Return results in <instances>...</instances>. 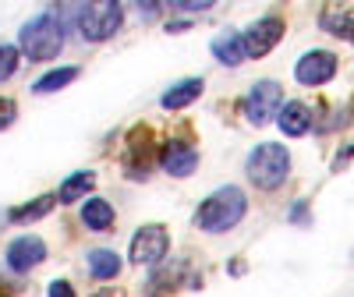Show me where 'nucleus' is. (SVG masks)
<instances>
[{"label":"nucleus","instance_id":"nucleus-2","mask_svg":"<svg viewBox=\"0 0 354 297\" xmlns=\"http://www.w3.org/2000/svg\"><path fill=\"white\" fill-rule=\"evenodd\" d=\"M245 209H248V202H245L241 188H220V191H213L209 198L198 205L195 223L205 233H223V230L238 227L245 220Z\"/></svg>","mask_w":354,"mask_h":297},{"label":"nucleus","instance_id":"nucleus-21","mask_svg":"<svg viewBox=\"0 0 354 297\" xmlns=\"http://www.w3.org/2000/svg\"><path fill=\"white\" fill-rule=\"evenodd\" d=\"M15 117H18L15 103H11V99H0V131L11 128V124H15Z\"/></svg>","mask_w":354,"mask_h":297},{"label":"nucleus","instance_id":"nucleus-4","mask_svg":"<svg viewBox=\"0 0 354 297\" xmlns=\"http://www.w3.org/2000/svg\"><path fill=\"white\" fill-rule=\"evenodd\" d=\"M121 18H124V11H121V4H113V0H100V4H82V8L75 11V25H78L82 39H88V43H103V39H110L117 28H121Z\"/></svg>","mask_w":354,"mask_h":297},{"label":"nucleus","instance_id":"nucleus-22","mask_svg":"<svg viewBox=\"0 0 354 297\" xmlns=\"http://www.w3.org/2000/svg\"><path fill=\"white\" fill-rule=\"evenodd\" d=\"M177 8H185V11H209L213 0H177Z\"/></svg>","mask_w":354,"mask_h":297},{"label":"nucleus","instance_id":"nucleus-20","mask_svg":"<svg viewBox=\"0 0 354 297\" xmlns=\"http://www.w3.org/2000/svg\"><path fill=\"white\" fill-rule=\"evenodd\" d=\"M15 71H18V50L0 43V82H8Z\"/></svg>","mask_w":354,"mask_h":297},{"label":"nucleus","instance_id":"nucleus-14","mask_svg":"<svg viewBox=\"0 0 354 297\" xmlns=\"http://www.w3.org/2000/svg\"><path fill=\"white\" fill-rule=\"evenodd\" d=\"M213 53H216V61H220V64H230V68L245 64V57H248V50H245V36H238V32H223V36H216V39H213Z\"/></svg>","mask_w":354,"mask_h":297},{"label":"nucleus","instance_id":"nucleus-15","mask_svg":"<svg viewBox=\"0 0 354 297\" xmlns=\"http://www.w3.org/2000/svg\"><path fill=\"white\" fill-rule=\"evenodd\" d=\"M82 223H85L88 230H96V233L110 230V227H113V205H110L106 198H88V202L82 205Z\"/></svg>","mask_w":354,"mask_h":297},{"label":"nucleus","instance_id":"nucleus-3","mask_svg":"<svg viewBox=\"0 0 354 297\" xmlns=\"http://www.w3.org/2000/svg\"><path fill=\"white\" fill-rule=\"evenodd\" d=\"M245 170H248V181L255 188L277 191L287 181V173H290V153L283 145H277V142H262V145H255L248 153Z\"/></svg>","mask_w":354,"mask_h":297},{"label":"nucleus","instance_id":"nucleus-18","mask_svg":"<svg viewBox=\"0 0 354 297\" xmlns=\"http://www.w3.org/2000/svg\"><path fill=\"white\" fill-rule=\"evenodd\" d=\"M75 78H78V68H57V71L43 75V78L32 85V93H39V96L57 93V88H64V85H68V82H75Z\"/></svg>","mask_w":354,"mask_h":297},{"label":"nucleus","instance_id":"nucleus-10","mask_svg":"<svg viewBox=\"0 0 354 297\" xmlns=\"http://www.w3.org/2000/svg\"><path fill=\"white\" fill-rule=\"evenodd\" d=\"M160 163L170 177H192L195 166H198V153L188 142H167L163 153H160Z\"/></svg>","mask_w":354,"mask_h":297},{"label":"nucleus","instance_id":"nucleus-16","mask_svg":"<svg viewBox=\"0 0 354 297\" xmlns=\"http://www.w3.org/2000/svg\"><path fill=\"white\" fill-rule=\"evenodd\" d=\"M88 273H93L96 280H113L117 273H121V255L110 251V248H96L93 255H88Z\"/></svg>","mask_w":354,"mask_h":297},{"label":"nucleus","instance_id":"nucleus-8","mask_svg":"<svg viewBox=\"0 0 354 297\" xmlns=\"http://www.w3.org/2000/svg\"><path fill=\"white\" fill-rule=\"evenodd\" d=\"M333 75H337V57L330 50H312L298 61V68H294V78L301 85H326Z\"/></svg>","mask_w":354,"mask_h":297},{"label":"nucleus","instance_id":"nucleus-23","mask_svg":"<svg viewBox=\"0 0 354 297\" xmlns=\"http://www.w3.org/2000/svg\"><path fill=\"white\" fill-rule=\"evenodd\" d=\"M50 297H75V290H71V283H64V280H53V283H50Z\"/></svg>","mask_w":354,"mask_h":297},{"label":"nucleus","instance_id":"nucleus-12","mask_svg":"<svg viewBox=\"0 0 354 297\" xmlns=\"http://www.w3.org/2000/svg\"><path fill=\"white\" fill-rule=\"evenodd\" d=\"M198 96H202V78H181L177 85L167 88L160 103H163L167 110H185V106H192Z\"/></svg>","mask_w":354,"mask_h":297},{"label":"nucleus","instance_id":"nucleus-9","mask_svg":"<svg viewBox=\"0 0 354 297\" xmlns=\"http://www.w3.org/2000/svg\"><path fill=\"white\" fill-rule=\"evenodd\" d=\"M46 258V245L39 241L36 233H25V237H15V241L8 245V265L15 273H28L36 269V265Z\"/></svg>","mask_w":354,"mask_h":297},{"label":"nucleus","instance_id":"nucleus-13","mask_svg":"<svg viewBox=\"0 0 354 297\" xmlns=\"http://www.w3.org/2000/svg\"><path fill=\"white\" fill-rule=\"evenodd\" d=\"M319 25L326 28L330 36H337V39H354V15H351L347 8H337V4L322 8Z\"/></svg>","mask_w":354,"mask_h":297},{"label":"nucleus","instance_id":"nucleus-6","mask_svg":"<svg viewBox=\"0 0 354 297\" xmlns=\"http://www.w3.org/2000/svg\"><path fill=\"white\" fill-rule=\"evenodd\" d=\"M170 248V237L160 223H149V227H142L135 237H131V262L138 265H156Z\"/></svg>","mask_w":354,"mask_h":297},{"label":"nucleus","instance_id":"nucleus-1","mask_svg":"<svg viewBox=\"0 0 354 297\" xmlns=\"http://www.w3.org/2000/svg\"><path fill=\"white\" fill-rule=\"evenodd\" d=\"M18 46L28 61H57V53L64 50V21L61 15L43 11L32 21L21 25L18 32Z\"/></svg>","mask_w":354,"mask_h":297},{"label":"nucleus","instance_id":"nucleus-17","mask_svg":"<svg viewBox=\"0 0 354 297\" xmlns=\"http://www.w3.org/2000/svg\"><path fill=\"white\" fill-rule=\"evenodd\" d=\"M93 184H96V173L93 170H78L61 184L57 202H78V198H85V191H93Z\"/></svg>","mask_w":354,"mask_h":297},{"label":"nucleus","instance_id":"nucleus-11","mask_svg":"<svg viewBox=\"0 0 354 297\" xmlns=\"http://www.w3.org/2000/svg\"><path fill=\"white\" fill-rule=\"evenodd\" d=\"M277 124H280V131L283 135H290V138H301L308 128H312V110L305 106V103H283V110H280V117H277Z\"/></svg>","mask_w":354,"mask_h":297},{"label":"nucleus","instance_id":"nucleus-5","mask_svg":"<svg viewBox=\"0 0 354 297\" xmlns=\"http://www.w3.org/2000/svg\"><path fill=\"white\" fill-rule=\"evenodd\" d=\"M283 110V93H280V85L277 82H259L252 85V93L245 99V117L259 128L266 121H273V117H280Z\"/></svg>","mask_w":354,"mask_h":297},{"label":"nucleus","instance_id":"nucleus-19","mask_svg":"<svg viewBox=\"0 0 354 297\" xmlns=\"http://www.w3.org/2000/svg\"><path fill=\"white\" fill-rule=\"evenodd\" d=\"M57 205V195H43V198H36L32 205H21V209H15L11 213V220L15 223H32V220H39V216H46L50 209Z\"/></svg>","mask_w":354,"mask_h":297},{"label":"nucleus","instance_id":"nucleus-7","mask_svg":"<svg viewBox=\"0 0 354 297\" xmlns=\"http://www.w3.org/2000/svg\"><path fill=\"white\" fill-rule=\"evenodd\" d=\"M280 39H283V21H280L277 15H266V18H259L255 25H248L245 50H248V57H266Z\"/></svg>","mask_w":354,"mask_h":297}]
</instances>
